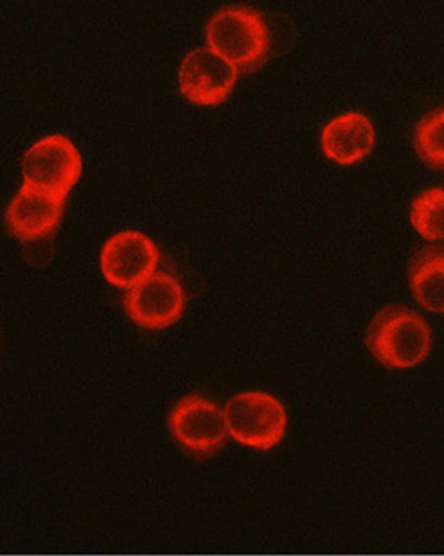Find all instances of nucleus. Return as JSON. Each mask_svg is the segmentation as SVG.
Instances as JSON below:
<instances>
[{
  "label": "nucleus",
  "instance_id": "2",
  "mask_svg": "<svg viewBox=\"0 0 444 556\" xmlns=\"http://www.w3.org/2000/svg\"><path fill=\"white\" fill-rule=\"evenodd\" d=\"M208 48L243 72L261 67L270 51L264 16L244 5L217 10L205 28Z\"/></svg>",
  "mask_w": 444,
  "mask_h": 556
},
{
  "label": "nucleus",
  "instance_id": "9",
  "mask_svg": "<svg viewBox=\"0 0 444 556\" xmlns=\"http://www.w3.org/2000/svg\"><path fill=\"white\" fill-rule=\"evenodd\" d=\"M65 198L23 185L7 208L9 230L20 240L48 237L61 222Z\"/></svg>",
  "mask_w": 444,
  "mask_h": 556
},
{
  "label": "nucleus",
  "instance_id": "10",
  "mask_svg": "<svg viewBox=\"0 0 444 556\" xmlns=\"http://www.w3.org/2000/svg\"><path fill=\"white\" fill-rule=\"evenodd\" d=\"M376 146V128L363 112H344L331 118L321 131L325 155L341 165L364 161Z\"/></svg>",
  "mask_w": 444,
  "mask_h": 556
},
{
  "label": "nucleus",
  "instance_id": "1",
  "mask_svg": "<svg viewBox=\"0 0 444 556\" xmlns=\"http://www.w3.org/2000/svg\"><path fill=\"white\" fill-rule=\"evenodd\" d=\"M366 343L384 367L413 369L429 357L432 330L416 311L388 306L370 323Z\"/></svg>",
  "mask_w": 444,
  "mask_h": 556
},
{
  "label": "nucleus",
  "instance_id": "7",
  "mask_svg": "<svg viewBox=\"0 0 444 556\" xmlns=\"http://www.w3.org/2000/svg\"><path fill=\"white\" fill-rule=\"evenodd\" d=\"M161 253L148 235L125 230L112 235L101 253L105 280L118 288H132L157 269Z\"/></svg>",
  "mask_w": 444,
  "mask_h": 556
},
{
  "label": "nucleus",
  "instance_id": "6",
  "mask_svg": "<svg viewBox=\"0 0 444 556\" xmlns=\"http://www.w3.org/2000/svg\"><path fill=\"white\" fill-rule=\"evenodd\" d=\"M187 294L183 285L168 273H155L129 288L125 309L129 319L142 329L162 330L183 316Z\"/></svg>",
  "mask_w": 444,
  "mask_h": 556
},
{
  "label": "nucleus",
  "instance_id": "5",
  "mask_svg": "<svg viewBox=\"0 0 444 556\" xmlns=\"http://www.w3.org/2000/svg\"><path fill=\"white\" fill-rule=\"evenodd\" d=\"M168 427L175 440L192 455H212L227 442L224 409L204 396L181 399L168 416Z\"/></svg>",
  "mask_w": 444,
  "mask_h": 556
},
{
  "label": "nucleus",
  "instance_id": "11",
  "mask_svg": "<svg viewBox=\"0 0 444 556\" xmlns=\"http://www.w3.org/2000/svg\"><path fill=\"white\" fill-rule=\"evenodd\" d=\"M414 298L430 313H444V247H427L410 261Z\"/></svg>",
  "mask_w": 444,
  "mask_h": 556
},
{
  "label": "nucleus",
  "instance_id": "3",
  "mask_svg": "<svg viewBox=\"0 0 444 556\" xmlns=\"http://www.w3.org/2000/svg\"><path fill=\"white\" fill-rule=\"evenodd\" d=\"M224 413L228 433L250 448L267 452L280 445L287 435V408L270 393H238L227 403Z\"/></svg>",
  "mask_w": 444,
  "mask_h": 556
},
{
  "label": "nucleus",
  "instance_id": "4",
  "mask_svg": "<svg viewBox=\"0 0 444 556\" xmlns=\"http://www.w3.org/2000/svg\"><path fill=\"white\" fill-rule=\"evenodd\" d=\"M22 172L28 187L66 198L81 177L83 155L65 135H48L26 151Z\"/></svg>",
  "mask_w": 444,
  "mask_h": 556
},
{
  "label": "nucleus",
  "instance_id": "8",
  "mask_svg": "<svg viewBox=\"0 0 444 556\" xmlns=\"http://www.w3.org/2000/svg\"><path fill=\"white\" fill-rule=\"evenodd\" d=\"M240 70L211 48L192 49L183 58L178 81L185 98L194 104L224 102L237 85Z\"/></svg>",
  "mask_w": 444,
  "mask_h": 556
},
{
  "label": "nucleus",
  "instance_id": "13",
  "mask_svg": "<svg viewBox=\"0 0 444 556\" xmlns=\"http://www.w3.org/2000/svg\"><path fill=\"white\" fill-rule=\"evenodd\" d=\"M417 154L430 167L444 168V109L426 115L416 128Z\"/></svg>",
  "mask_w": 444,
  "mask_h": 556
},
{
  "label": "nucleus",
  "instance_id": "12",
  "mask_svg": "<svg viewBox=\"0 0 444 556\" xmlns=\"http://www.w3.org/2000/svg\"><path fill=\"white\" fill-rule=\"evenodd\" d=\"M410 224L426 240H444V187L429 188L414 200Z\"/></svg>",
  "mask_w": 444,
  "mask_h": 556
}]
</instances>
